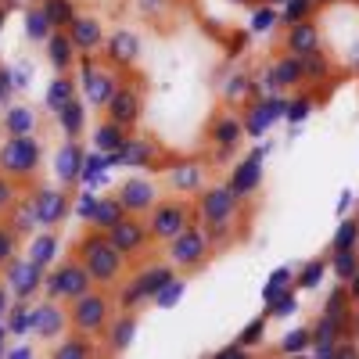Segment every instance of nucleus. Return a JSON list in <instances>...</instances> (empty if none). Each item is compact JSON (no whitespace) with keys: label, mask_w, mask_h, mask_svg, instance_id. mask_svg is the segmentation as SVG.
Masks as SVG:
<instances>
[{"label":"nucleus","mask_w":359,"mask_h":359,"mask_svg":"<svg viewBox=\"0 0 359 359\" xmlns=\"http://www.w3.org/2000/svg\"><path fill=\"white\" fill-rule=\"evenodd\" d=\"M76 259L86 266V273L94 277L97 287H111L123 277V266H126V255L111 245V237L97 226H90L79 241H76Z\"/></svg>","instance_id":"nucleus-1"},{"label":"nucleus","mask_w":359,"mask_h":359,"mask_svg":"<svg viewBox=\"0 0 359 359\" xmlns=\"http://www.w3.org/2000/svg\"><path fill=\"white\" fill-rule=\"evenodd\" d=\"M237 216H241V198H237L230 187H201V198H198V223L208 230L212 245L226 241L230 230L237 226Z\"/></svg>","instance_id":"nucleus-2"},{"label":"nucleus","mask_w":359,"mask_h":359,"mask_svg":"<svg viewBox=\"0 0 359 359\" xmlns=\"http://www.w3.org/2000/svg\"><path fill=\"white\" fill-rule=\"evenodd\" d=\"M147 230H151V241L169 245L172 237H180L187 226L198 223V205H191L187 198H158L147 208Z\"/></svg>","instance_id":"nucleus-3"},{"label":"nucleus","mask_w":359,"mask_h":359,"mask_svg":"<svg viewBox=\"0 0 359 359\" xmlns=\"http://www.w3.org/2000/svg\"><path fill=\"white\" fill-rule=\"evenodd\" d=\"M176 280L172 273V262H151V266H144L140 273L118 291V309L123 313H133L140 309L144 302H155V298L162 294V287H169Z\"/></svg>","instance_id":"nucleus-4"},{"label":"nucleus","mask_w":359,"mask_h":359,"mask_svg":"<svg viewBox=\"0 0 359 359\" xmlns=\"http://www.w3.org/2000/svg\"><path fill=\"white\" fill-rule=\"evenodd\" d=\"M115 302L104 294V287H90L86 294H79L76 302H69V320H72V331H83L90 338L104 334V327L111 323Z\"/></svg>","instance_id":"nucleus-5"},{"label":"nucleus","mask_w":359,"mask_h":359,"mask_svg":"<svg viewBox=\"0 0 359 359\" xmlns=\"http://www.w3.org/2000/svg\"><path fill=\"white\" fill-rule=\"evenodd\" d=\"M40 144L33 140V133L25 137H8L0 147V172H8L15 184H29L40 172Z\"/></svg>","instance_id":"nucleus-6"},{"label":"nucleus","mask_w":359,"mask_h":359,"mask_svg":"<svg viewBox=\"0 0 359 359\" xmlns=\"http://www.w3.org/2000/svg\"><path fill=\"white\" fill-rule=\"evenodd\" d=\"M79 69H83V94H86V104L90 108H104L111 97H115V90L123 86V72L111 69L108 62L97 65V57L94 54H79Z\"/></svg>","instance_id":"nucleus-7"},{"label":"nucleus","mask_w":359,"mask_h":359,"mask_svg":"<svg viewBox=\"0 0 359 359\" xmlns=\"http://www.w3.org/2000/svg\"><path fill=\"white\" fill-rule=\"evenodd\" d=\"M47 294L57 298V302H76L79 294H86L90 287H97L94 277L86 273V266L79 259H65V262H57L54 269H47V280H43Z\"/></svg>","instance_id":"nucleus-8"},{"label":"nucleus","mask_w":359,"mask_h":359,"mask_svg":"<svg viewBox=\"0 0 359 359\" xmlns=\"http://www.w3.org/2000/svg\"><path fill=\"white\" fill-rule=\"evenodd\" d=\"M208 255H212V237H208V230L198 226V223L169 241V262L176 269H187V273L191 269H201L208 262Z\"/></svg>","instance_id":"nucleus-9"},{"label":"nucleus","mask_w":359,"mask_h":359,"mask_svg":"<svg viewBox=\"0 0 359 359\" xmlns=\"http://www.w3.org/2000/svg\"><path fill=\"white\" fill-rule=\"evenodd\" d=\"M111 162H123V165H133V169H165L172 162V155L151 137H126V144L118 147L115 155H108Z\"/></svg>","instance_id":"nucleus-10"},{"label":"nucleus","mask_w":359,"mask_h":359,"mask_svg":"<svg viewBox=\"0 0 359 359\" xmlns=\"http://www.w3.org/2000/svg\"><path fill=\"white\" fill-rule=\"evenodd\" d=\"M0 280H4V287L15 294V298H33L40 287H43V280H47V269L40 266V262H33V259H11L8 266H4V277H0Z\"/></svg>","instance_id":"nucleus-11"},{"label":"nucleus","mask_w":359,"mask_h":359,"mask_svg":"<svg viewBox=\"0 0 359 359\" xmlns=\"http://www.w3.org/2000/svg\"><path fill=\"white\" fill-rule=\"evenodd\" d=\"M108 237L126 259H137V255H144L147 248H151V230H147V223L140 216H130V212L108 230Z\"/></svg>","instance_id":"nucleus-12"},{"label":"nucleus","mask_w":359,"mask_h":359,"mask_svg":"<svg viewBox=\"0 0 359 359\" xmlns=\"http://www.w3.org/2000/svg\"><path fill=\"white\" fill-rule=\"evenodd\" d=\"M144 115V90L137 83H123L115 90V97L104 104V118H111V123L126 126V130H137Z\"/></svg>","instance_id":"nucleus-13"},{"label":"nucleus","mask_w":359,"mask_h":359,"mask_svg":"<svg viewBox=\"0 0 359 359\" xmlns=\"http://www.w3.org/2000/svg\"><path fill=\"white\" fill-rule=\"evenodd\" d=\"M25 201H29V208H33V216H36V223H40L43 230H47V226H57V223L72 212L69 194L57 191V187H36Z\"/></svg>","instance_id":"nucleus-14"},{"label":"nucleus","mask_w":359,"mask_h":359,"mask_svg":"<svg viewBox=\"0 0 359 359\" xmlns=\"http://www.w3.org/2000/svg\"><path fill=\"white\" fill-rule=\"evenodd\" d=\"M69 327H72V320H69L65 302H57V298L47 294V302L33 306V323H29V334H36V338H65Z\"/></svg>","instance_id":"nucleus-15"},{"label":"nucleus","mask_w":359,"mask_h":359,"mask_svg":"<svg viewBox=\"0 0 359 359\" xmlns=\"http://www.w3.org/2000/svg\"><path fill=\"white\" fill-rule=\"evenodd\" d=\"M205 137H208V144H212L216 155H230L233 147L245 140V118L237 111H216L212 123H208V130H205Z\"/></svg>","instance_id":"nucleus-16"},{"label":"nucleus","mask_w":359,"mask_h":359,"mask_svg":"<svg viewBox=\"0 0 359 359\" xmlns=\"http://www.w3.org/2000/svg\"><path fill=\"white\" fill-rule=\"evenodd\" d=\"M115 198L123 201V208L130 216H147V208L158 201V187L151 176H126L123 184H118Z\"/></svg>","instance_id":"nucleus-17"},{"label":"nucleus","mask_w":359,"mask_h":359,"mask_svg":"<svg viewBox=\"0 0 359 359\" xmlns=\"http://www.w3.org/2000/svg\"><path fill=\"white\" fill-rule=\"evenodd\" d=\"M137 54H140V40L133 33H126V29H123V33H111L104 40V47H101V57L111 69H118V72H126L137 62Z\"/></svg>","instance_id":"nucleus-18"},{"label":"nucleus","mask_w":359,"mask_h":359,"mask_svg":"<svg viewBox=\"0 0 359 359\" xmlns=\"http://www.w3.org/2000/svg\"><path fill=\"white\" fill-rule=\"evenodd\" d=\"M165 176H169V187L176 194H198L205 187V165L201 162H187V158H172L165 165Z\"/></svg>","instance_id":"nucleus-19"},{"label":"nucleus","mask_w":359,"mask_h":359,"mask_svg":"<svg viewBox=\"0 0 359 359\" xmlns=\"http://www.w3.org/2000/svg\"><path fill=\"white\" fill-rule=\"evenodd\" d=\"M69 36H72V43H76V50L79 54H101V47H104V25L97 22V18H90V15H79L72 25H69Z\"/></svg>","instance_id":"nucleus-20"},{"label":"nucleus","mask_w":359,"mask_h":359,"mask_svg":"<svg viewBox=\"0 0 359 359\" xmlns=\"http://www.w3.org/2000/svg\"><path fill=\"white\" fill-rule=\"evenodd\" d=\"M47 57H50V65L57 72H72L79 65V50L69 36V29H54V33L47 36Z\"/></svg>","instance_id":"nucleus-21"},{"label":"nucleus","mask_w":359,"mask_h":359,"mask_svg":"<svg viewBox=\"0 0 359 359\" xmlns=\"http://www.w3.org/2000/svg\"><path fill=\"white\" fill-rule=\"evenodd\" d=\"M259 158H262V155L255 151L252 158H245L241 165H237V169H233V176H230V191H233L237 198H241V201H245V198H252V194L259 191V184H262V165H259Z\"/></svg>","instance_id":"nucleus-22"},{"label":"nucleus","mask_w":359,"mask_h":359,"mask_svg":"<svg viewBox=\"0 0 359 359\" xmlns=\"http://www.w3.org/2000/svg\"><path fill=\"white\" fill-rule=\"evenodd\" d=\"M273 90H291V86H302V65H298V57L294 54H280L273 65L266 69L262 76Z\"/></svg>","instance_id":"nucleus-23"},{"label":"nucleus","mask_w":359,"mask_h":359,"mask_svg":"<svg viewBox=\"0 0 359 359\" xmlns=\"http://www.w3.org/2000/svg\"><path fill=\"white\" fill-rule=\"evenodd\" d=\"M133 334H137L133 313H118V316H111V323L104 327V348H108V352H126L130 341H133Z\"/></svg>","instance_id":"nucleus-24"},{"label":"nucleus","mask_w":359,"mask_h":359,"mask_svg":"<svg viewBox=\"0 0 359 359\" xmlns=\"http://www.w3.org/2000/svg\"><path fill=\"white\" fill-rule=\"evenodd\" d=\"M54 165H57V180H62V184H79V180H83V165H86L83 147L76 140H69L62 151H57Z\"/></svg>","instance_id":"nucleus-25"},{"label":"nucleus","mask_w":359,"mask_h":359,"mask_svg":"<svg viewBox=\"0 0 359 359\" xmlns=\"http://www.w3.org/2000/svg\"><path fill=\"white\" fill-rule=\"evenodd\" d=\"M76 90H79V86H76V79H72L69 72H57V79L47 86V94H43V108L57 115L65 104H72V101H76Z\"/></svg>","instance_id":"nucleus-26"},{"label":"nucleus","mask_w":359,"mask_h":359,"mask_svg":"<svg viewBox=\"0 0 359 359\" xmlns=\"http://www.w3.org/2000/svg\"><path fill=\"white\" fill-rule=\"evenodd\" d=\"M133 130H126V126H118V123H111V118H104V123H97L94 126V147L101 155H115L118 147L126 144V137H130Z\"/></svg>","instance_id":"nucleus-27"},{"label":"nucleus","mask_w":359,"mask_h":359,"mask_svg":"<svg viewBox=\"0 0 359 359\" xmlns=\"http://www.w3.org/2000/svg\"><path fill=\"white\" fill-rule=\"evenodd\" d=\"M123 216H126L123 201H118V198L111 194V198H97V205H94V212H90V219H86V223L108 233V230H111V226H115L118 219H123Z\"/></svg>","instance_id":"nucleus-28"},{"label":"nucleus","mask_w":359,"mask_h":359,"mask_svg":"<svg viewBox=\"0 0 359 359\" xmlns=\"http://www.w3.org/2000/svg\"><path fill=\"white\" fill-rule=\"evenodd\" d=\"M4 130H8V137H25V133H33V130H36V111L25 108V104L8 108V111H4Z\"/></svg>","instance_id":"nucleus-29"},{"label":"nucleus","mask_w":359,"mask_h":359,"mask_svg":"<svg viewBox=\"0 0 359 359\" xmlns=\"http://www.w3.org/2000/svg\"><path fill=\"white\" fill-rule=\"evenodd\" d=\"M223 94H226V101L230 104H252L255 101V79L252 76H245V72H237V76H230L226 79V86H223Z\"/></svg>","instance_id":"nucleus-30"},{"label":"nucleus","mask_w":359,"mask_h":359,"mask_svg":"<svg viewBox=\"0 0 359 359\" xmlns=\"http://www.w3.org/2000/svg\"><path fill=\"white\" fill-rule=\"evenodd\" d=\"M94 352H97V345L90 341V334H83V331L65 334V338H62V345L54 348V355H57V359H83V355H94Z\"/></svg>","instance_id":"nucleus-31"},{"label":"nucleus","mask_w":359,"mask_h":359,"mask_svg":"<svg viewBox=\"0 0 359 359\" xmlns=\"http://www.w3.org/2000/svg\"><path fill=\"white\" fill-rule=\"evenodd\" d=\"M40 8H43V15H47V22H50L54 29H69V25L79 18V11H76L72 0H40Z\"/></svg>","instance_id":"nucleus-32"},{"label":"nucleus","mask_w":359,"mask_h":359,"mask_svg":"<svg viewBox=\"0 0 359 359\" xmlns=\"http://www.w3.org/2000/svg\"><path fill=\"white\" fill-rule=\"evenodd\" d=\"M57 126H62V133H65L69 140H76V137L86 130V108H83L79 101L65 104L62 111H57Z\"/></svg>","instance_id":"nucleus-33"},{"label":"nucleus","mask_w":359,"mask_h":359,"mask_svg":"<svg viewBox=\"0 0 359 359\" xmlns=\"http://www.w3.org/2000/svg\"><path fill=\"white\" fill-rule=\"evenodd\" d=\"M54 255H57V237H54V233H36L33 245H29V259L40 262V266L47 269V266L54 262Z\"/></svg>","instance_id":"nucleus-34"},{"label":"nucleus","mask_w":359,"mask_h":359,"mask_svg":"<svg viewBox=\"0 0 359 359\" xmlns=\"http://www.w3.org/2000/svg\"><path fill=\"white\" fill-rule=\"evenodd\" d=\"M29 323H33V306H25V298H15V306H8V331L15 338L29 334Z\"/></svg>","instance_id":"nucleus-35"},{"label":"nucleus","mask_w":359,"mask_h":359,"mask_svg":"<svg viewBox=\"0 0 359 359\" xmlns=\"http://www.w3.org/2000/svg\"><path fill=\"white\" fill-rule=\"evenodd\" d=\"M18 245H22V233L11 223H0V269L18 255Z\"/></svg>","instance_id":"nucleus-36"},{"label":"nucleus","mask_w":359,"mask_h":359,"mask_svg":"<svg viewBox=\"0 0 359 359\" xmlns=\"http://www.w3.org/2000/svg\"><path fill=\"white\" fill-rule=\"evenodd\" d=\"M355 248H359V219H345L331 241V252H355Z\"/></svg>","instance_id":"nucleus-37"},{"label":"nucleus","mask_w":359,"mask_h":359,"mask_svg":"<svg viewBox=\"0 0 359 359\" xmlns=\"http://www.w3.org/2000/svg\"><path fill=\"white\" fill-rule=\"evenodd\" d=\"M25 33L33 36V40H47L50 33H54V25L47 22V15H43V8L36 4L33 11H29V18H25Z\"/></svg>","instance_id":"nucleus-38"},{"label":"nucleus","mask_w":359,"mask_h":359,"mask_svg":"<svg viewBox=\"0 0 359 359\" xmlns=\"http://www.w3.org/2000/svg\"><path fill=\"white\" fill-rule=\"evenodd\" d=\"M331 266H334V273L341 280H348L355 269H359V248L355 252H331Z\"/></svg>","instance_id":"nucleus-39"},{"label":"nucleus","mask_w":359,"mask_h":359,"mask_svg":"<svg viewBox=\"0 0 359 359\" xmlns=\"http://www.w3.org/2000/svg\"><path fill=\"white\" fill-rule=\"evenodd\" d=\"M323 273H327V262L323 259H313V262H306L302 269H298V287H316L320 280H323Z\"/></svg>","instance_id":"nucleus-40"},{"label":"nucleus","mask_w":359,"mask_h":359,"mask_svg":"<svg viewBox=\"0 0 359 359\" xmlns=\"http://www.w3.org/2000/svg\"><path fill=\"white\" fill-rule=\"evenodd\" d=\"M18 233H29V230H36L40 223H36V216H33V208H29V201H22L15 212H11V219H8Z\"/></svg>","instance_id":"nucleus-41"},{"label":"nucleus","mask_w":359,"mask_h":359,"mask_svg":"<svg viewBox=\"0 0 359 359\" xmlns=\"http://www.w3.org/2000/svg\"><path fill=\"white\" fill-rule=\"evenodd\" d=\"M15 201H18V184H15L8 172H0V212L15 208Z\"/></svg>","instance_id":"nucleus-42"},{"label":"nucleus","mask_w":359,"mask_h":359,"mask_svg":"<svg viewBox=\"0 0 359 359\" xmlns=\"http://www.w3.org/2000/svg\"><path fill=\"white\" fill-rule=\"evenodd\" d=\"M313 345V331H291L287 334V341H280V352H298V348H309Z\"/></svg>","instance_id":"nucleus-43"},{"label":"nucleus","mask_w":359,"mask_h":359,"mask_svg":"<svg viewBox=\"0 0 359 359\" xmlns=\"http://www.w3.org/2000/svg\"><path fill=\"white\" fill-rule=\"evenodd\" d=\"M262 331H266V320L259 316L255 323H248V327H245V331H241V338H237V345H241V348H248V345H255V341L262 338Z\"/></svg>","instance_id":"nucleus-44"},{"label":"nucleus","mask_w":359,"mask_h":359,"mask_svg":"<svg viewBox=\"0 0 359 359\" xmlns=\"http://www.w3.org/2000/svg\"><path fill=\"white\" fill-rule=\"evenodd\" d=\"M287 269H280V273H273V277H269V287H266V302H273V298L277 294H284L287 291Z\"/></svg>","instance_id":"nucleus-45"},{"label":"nucleus","mask_w":359,"mask_h":359,"mask_svg":"<svg viewBox=\"0 0 359 359\" xmlns=\"http://www.w3.org/2000/svg\"><path fill=\"white\" fill-rule=\"evenodd\" d=\"M180 291H184V280H172L169 287H162V294L155 298V302H158V306H172L176 298H180Z\"/></svg>","instance_id":"nucleus-46"},{"label":"nucleus","mask_w":359,"mask_h":359,"mask_svg":"<svg viewBox=\"0 0 359 359\" xmlns=\"http://www.w3.org/2000/svg\"><path fill=\"white\" fill-rule=\"evenodd\" d=\"M137 4H140L144 15H151V18H155V15H162V11L169 8V0H137Z\"/></svg>","instance_id":"nucleus-47"},{"label":"nucleus","mask_w":359,"mask_h":359,"mask_svg":"<svg viewBox=\"0 0 359 359\" xmlns=\"http://www.w3.org/2000/svg\"><path fill=\"white\" fill-rule=\"evenodd\" d=\"M94 205H97V194H83V198L76 201V212L90 219V212H94Z\"/></svg>","instance_id":"nucleus-48"},{"label":"nucleus","mask_w":359,"mask_h":359,"mask_svg":"<svg viewBox=\"0 0 359 359\" xmlns=\"http://www.w3.org/2000/svg\"><path fill=\"white\" fill-rule=\"evenodd\" d=\"M15 86V79H11V72L8 69H0V101H4L8 97V90Z\"/></svg>","instance_id":"nucleus-49"},{"label":"nucleus","mask_w":359,"mask_h":359,"mask_svg":"<svg viewBox=\"0 0 359 359\" xmlns=\"http://www.w3.org/2000/svg\"><path fill=\"white\" fill-rule=\"evenodd\" d=\"M348 294H352V302H359V269L348 277Z\"/></svg>","instance_id":"nucleus-50"},{"label":"nucleus","mask_w":359,"mask_h":359,"mask_svg":"<svg viewBox=\"0 0 359 359\" xmlns=\"http://www.w3.org/2000/svg\"><path fill=\"white\" fill-rule=\"evenodd\" d=\"M8 298H11V291L4 287V280H0V316L8 313Z\"/></svg>","instance_id":"nucleus-51"},{"label":"nucleus","mask_w":359,"mask_h":359,"mask_svg":"<svg viewBox=\"0 0 359 359\" xmlns=\"http://www.w3.org/2000/svg\"><path fill=\"white\" fill-rule=\"evenodd\" d=\"M233 4H255V0H233Z\"/></svg>","instance_id":"nucleus-52"},{"label":"nucleus","mask_w":359,"mask_h":359,"mask_svg":"<svg viewBox=\"0 0 359 359\" xmlns=\"http://www.w3.org/2000/svg\"><path fill=\"white\" fill-rule=\"evenodd\" d=\"M0 338H4V327H0Z\"/></svg>","instance_id":"nucleus-53"},{"label":"nucleus","mask_w":359,"mask_h":359,"mask_svg":"<svg viewBox=\"0 0 359 359\" xmlns=\"http://www.w3.org/2000/svg\"><path fill=\"white\" fill-rule=\"evenodd\" d=\"M33 4H40V0H33Z\"/></svg>","instance_id":"nucleus-54"}]
</instances>
